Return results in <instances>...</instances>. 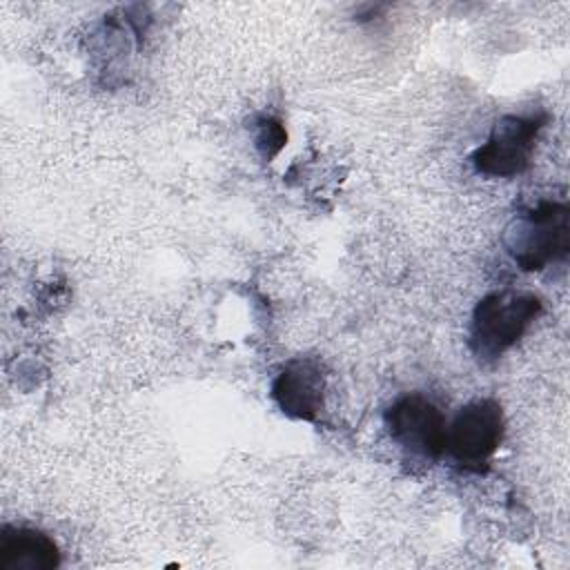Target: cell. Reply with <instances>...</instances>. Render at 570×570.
I'll return each instance as SVG.
<instances>
[{
  "mask_svg": "<svg viewBox=\"0 0 570 570\" xmlns=\"http://www.w3.org/2000/svg\"><path fill=\"white\" fill-rule=\"evenodd\" d=\"M541 314L534 294L492 292L483 296L472 314L470 347L483 361H494L508 352Z\"/></svg>",
  "mask_w": 570,
  "mask_h": 570,
  "instance_id": "cell-1",
  "label": "cell"
},
{
  "mask_svg": "<svg viewBox=\"0 0 570 570\" xmlns=\"http://www.w3.org/2000/svg\"><path fill=\"white\" fill-rule=\"evenodd\" d=\"M505 245L523 272H539L563 258L570 247L568 205L541 200L514 223Z\"/></svg>",
  "mask_w": 570,
  "mask_h": 570,
  "instance_id": "cell-2",
  "label": "cell"
},
{
  "mask_svg": "<svg viewBox=\"0 0 570 570\" xmlns=\"http://www.w3.org/2000/svg\"><path fill=\"white\" fill-rule=\"evenodd\" d=\"M505 419L494 399H476L459 410L445 434V452L465 470H481L503 441Z\"/></svg>",
  "mask_w": 570,
  "mask_h": 570,
  "instance_id": "cell-3",
  "label": "cell"
},
{
  "mask_svg": "<svg viewBox=\"0 0 570 570\" xmlns=\"http://www.w3.org/2000/svg\"><path fill=\"white\" fill-rule=\"evenodd\" d=\"M546 116H503L492 127L488 140L472 154L479 174L492 178H512L528 169Z\"/></svg>",
  "mask_w": 570,
  "mask_h": 570,
  "instance_id": "cell-4",
  "label": "cell"
},
{
  "mask_svg": "<svg viewBox=\"0 0 570 570\" xmlns=\"http://www.w3.org/2000/svg\"><path fill=\"white\" fill-rule=\"evenodd\" d=\"M385 423L390 436L412 454L439 459L445 452V416L423 394H407L394 401L385 414Z\"/></svg>",
  "mask_w": 570,
  "mask_h": 570,
  "instance_id": "cell-5",
  "label": "cell"
},
{
  "mask_svg": "<svg viewBox=\"0 0 570 570\" xmlns=\"http://www.w3.org/2000/svg\"><path fill=\"white\" fill-rule=\"evenodd\" d=\"M325 379L314 358L289 361L272 383L276 405L292 419L314 421L323 410Z\"/></svg>",
  "mask_w": 570,
  "mask_h": 570,
  "instance_id": "cell-6",
  "label": "cell"
},
{
  "mask_svg": "<svg viewBox=\"0 0 570 570\" xmlns=\"http://www.w3.org/2000/svg\"><path fill=\"white\" fill-rule=\"evenodd\" d=\"M58 563L60 550L49 534L27 525H2L0 570H53Z\"/></svg>",
  "mask_w": 570,
  "mask_h": 570,
  "instance_id": "cell-7",
  "label": "cell"
},
{
  "mask_svg": "<svg viewBox=\"0 0 570 570\" xmlns=\"http://www.w3.org/2000/svg\"><path fill=\"white\" fill-rule=\"evenodd\" d=\"M287 134L283 129V125L274 118H263L261 120V127H258V134H256V145L261 147L263 156L265 158H272L285 142Z\"/></svg>",
  "mask_w": 570,
  "mask_h": 570,
  "instance_id": "cell-8",
  "label": "cell"
}]
</instances>
